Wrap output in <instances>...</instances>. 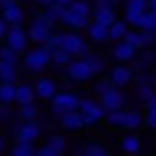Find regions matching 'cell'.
<instances>
[{"mask_svg":"<svg viewBox=\"0 0 156 156\" xmlns=\"http://www.w3.org/2000/svg\"><path fill=\"white\" fill-rule=\"evenodd\" d=\"M103 119H106V124H108L110 129H122V126H124V108H117V110H106Z\"/></svg>","mask_w":156,"mask_h":156,"instance_id":"cell-26","label":"cell"},{"mask_svg":"<svg viewBox=\"0 0 156 156\" xmlns=\"http://www.w3.org/2000/svg\"><path fill=\"white\" fill-rule=\"evenodd\" d=\"M119 147H122L124 154H138V151H140V136H136L133 131H129L126 136H122Z\"/></svg>","mask_w":156,"mask_h":156,"instance_id":"cell-23","label":"cell"},{"mask_svg":"<svg viewBox=\"0 0 156 156\" xmlns=\"http://www.w3.org/2000/svg\"><path fill=\"white\" fill-rule=\"evenodd\" d=\"M16 117H19V119H25V122H34V119H39L37 103H34V101L19 103V108H16Z\"/></svg>","mask_w":156,"mask_h":156,"instance_id":"cell-20","label":"cell"},{"mask_svg":"<svg viewBox=\"0 0 156 156\" xmlns=\"http://www.w3.org/2000/svg\"><path fill=\"white\" fill-rule=\"evenodd\" d=\"M60 126L64 129L67 133H78L83 131V115H80V110H69V112H62L60 115Z\"/></svg>","mask_w":156,"mask_h":156,"instance_id":"cell-13","label":"cell"},{"mask_svg":"<svg viewBox=\"0 0 156 156\" xmlns=\"http://www.w3.org/2000/svg\"><path fill=\"white\" fill-rule=\"evenodd\" d=\"M78 97L76 92H69V90H62V92H55L53 99H51V108H53L55 115H62V112H69V110H78Z\"/></svg>","mask_w":156,"mask_h":156,"instance_id":"cell-8","label":"cell"},{"mask_svg":"<svg viewBox=\"0 0 156 156\" xmlns=\"http://www.w3.org/2000/svg\"><path fill=\"white\" fill-rule=\"evenodd\" d=\"M34 5H39V7H44V5H48V2H53V0H32Z\"/></svg>","mask_w":156,"mask_h":156,"instance_id":"cell-46","label":"cell"},{"mask_svg":"<svg viewBox=\"0 0 156 156\" xmlns=\"http://www.w3.org/2000/svg\"><path fill=\"white\" fill-rule=\"evenodd\" d=\"M51 30H53V25H51L41 14H37L32 21H30V25L25 28V32H28L30 44H44L46 39H48Z\"/></svg>","mask_w":156,"mask_h":156,"instance_id":"cell-9","label":"cell"},{"mask_svg":"<svg viewBox=\"0 0 156 156\" xmlns=\"http://www.w3.org/2000/svg\"><path fill=\"white\" fill-rule=\"evenodd\" d=\"M149 83L154 85V90H156V71H154V73H151V76H149Z\"/></svg>","mask_w":156,"mask_h":156,"instance_id":"cell-47","label":"cell"},{"mask_svg":"<svg viewBox=\"0 0 156 156\" xmlns=\"http://www.w3.org/2000/svg\"><path fill=\"white\" fill-rule=\"evenodd\" d=\"M92 19L99 21V23L110 25L112 21L117 19V16H115V7H110V5H94L92 7Z\"/></svg>","mask_w":156,"mask_h":156,"instance_id":"cell-19","label":"cell"},{"mask_svg":"<svg viewBox=\"0 0 156 156\" xmlns=\"http://www.w3.org/2000/svg\"><path fill=\"white\" fill-rule=\"evenodd\" d=\"M32 87H34V97L41 99V101H51L53 94L60 90L58 87V80L51 78V76H44V73H39V78L32 83Z\"/></svg>","mask_w":156,"mask_h":156,"instance_id":"cell-10","label":"cell"},{"mask_svg":"<svg viewBox=\"0 0 156 156\" xmlns=\"http://www.w3.org/2000/svg\"><path fill=\"white\" fill-rule=\"evenodd\" d=\"M16 2H21V5H23V2H28V0H16Z\"/></svg>","mask_w":156,"mask_h":156,"instance_id":"cell-51","label":"cell"},{"mask_svg":"<svg viewBox=\"0 0 156 156\" xmlns=\"http://www.w3.org/2000/svg\"><path fill=\"white\" fill-rule=\"evenodd\" d=\"M64 76L71 80V83H87V80H92L94 78V73H92V69L85 64V60L78 55V58H71L67 64H64Z\"/></svg>","mask_w":156,"mask_h":156,"instance_id":"cell-6","label":"cell"},{"mask_svg":"<svg viewBox=\"0 0 156 156\" xmlns=\"http://www.w3.org/2000/svg\"><path fill=\"white\" fill-rule=\"evenodd\" d=\"M58 46L64 48L71 58H78V55H83L85 51H90L87 46V39L83 34L78 32V30H58Z\"/></svg>","mask_w":156,"mask_h":156,"instance_id":"cell-3","label":"cell"},{"mask_svg":"<svg viewBox=\"0 0 156 156\" xmlns=\"http://www.w3.org/2000/svg\"><path fill=\"white\" fill-rule=\"evenodd\" d=\"M145 108H151V110H156V92H154V94H151V97L145 101Z\"/></svg>","mask_w":156,"mask_h":156,"instance_id":"cell-43","label":"cell"},{"mask_svg":"<svg viewBox=\"0 0 156 156\" xmlns=\"http://www.w3.org/2000/svg\"><path fill=\"white\" fill-rule=\"evenodd\" d=\"M133 69L131 67H124V62H119L117 67L110 69V76H108V80H110L115 87H126V85L133 83Z\"/></svg>","mask_w":156,"mask_h":156,"instance_id":"cell-12","label":"cell"},{"mask_svg":"<svg viewBox=\"0 0 156 156\" xmlns=\"http://www.w3.org/2000/svg\"><path fill=\"white\" fill-rule=\"evenodd\" d=\"M110 53H112V58H115L117 62H124V64H126V62H131V60L136 58L138 51H133L124 39H119V41H115V46L110 48Z\"/></svg>","mask_w":156,"mask_h":156,"instance_id":"cell-17","label":"cell"},{"mask_svg":"<svg viewBox=\"0 0 156 156\" xmlns=\"http://www.w3.org/2000/svg\"><path fill=\"white\" fill-rule=\"evenodd\" d=\"M9 2H12V0H0V9H2L5 5H9Z\"/></svg>","mask_w":156,"mask_h":156,"instance_id":"cell-49","label":"cell"},{"mask_svg":"<svg viewBox=\"0 0 156 156\" xmlns=\"http://www.w3.org/2000/svg\"><path fill=\"white\" fill-rule=\"evenodd\" d=\"M85 37L94 44H103V41H108V25L90 19V23L85 25Z\"/></svg>","mask_w":156,"mask_h":156,"instance_id":"cell-15","label":"cell"},{"mask_svg":"<svg viewBox=\"0 0 156 156\" xmlns=\"http://www.w3.org/2000/svg\"><path fill=\"white\" fill-rule=\"evenodd\" d=\"M110 87H112V83L108 80V78H99V80H94V85H92V92L97 94V97H101V94H106Z\"/></svg>","mask_w":156,"mask_h":156,"instance_id":"cell-36","label":"cell"},{"mask_svg":"<svg viewBox=\"0 0 156 156\" xmlns=\"http://www.w3.org/2000/svg\"><path fill=\"white\" fill-rule=\"evenodd\" d=\"M126 9L129 12H145V9H149V0H126Z\"/></svg>","mask_w":156,"mask_h":156,"instance_id":"cell-39","label":"cell"},{"mask_svg":"<svg viewBox=\"0 0 156 156\" xmlns=\"http://www.w3.org/2000/svg\"><path fill=\"white\" fill-rule=\"evenodd\" d=\"M53 2H58V5H62V7H67L69 2H71V0H53Z\"/></svg>","mask_w":156,"mask_h":156,"instance_id":"cell-48","label":"cell"},{"mask_svg":"<svg viewBox=\"0 0 156 156\" xmlns=\"http://www.w3.org/2000/svg\"><path fill=\"white\" fill-rule=\"evenodd\" d=\"M140 51H142V55H140V60L136 62L138 71H142V69H147L149 64L156 62V53H154V51H149V48H140Z\"/></svg>","mask_w":156,"mask_h":156,"instance_id":"cell-34","label":"cell"},{"mask_svg":"<svg viewBox=\"0 0 156 156\" xmlns=\"http://www.w3.org/2000/svg\"><path fill=\"white\" fill-rule=\"evenodd\" d=\"M122 39L126 41L129 46H131L133 51H140V48H145V46H142V39H140V30H126Z\"/></svg>","mask_w":156,"mask_h":156,"instance_id":"cell-32","label":"cell"},{"mask_svg":"<svg viewBox=\"0 0 156 156\" xmlns=\"http://www.w3.org/2000/svg\"><path fill=\"white\" fill-rule=\"evenodd\" d=\"M34 149H37V147H34V142H14L9 151H12L14 156H32Z\"/></svg>","mask_w":156,"mask_h":156,"instance_id":"cell-31","label":"cell"},{"mask_svg":"<svg viewBox=\"0 0 156 156\" xmlns=\"http://www.w3.org/2000/svg\"><path fill=\"white\" fill-rule=\"evenodd\" d=\"M138 30H156V12L154 9H145L140 14V19H138Z\"/></svg>","mask_w":156,"mask_h":156,"instance_id":"cell-27","label":"cell"},{"mask_svg":"<svg viewBox=\"0 0 156 156\" xmlns=\"http://www.w3.org/2000/svg\"><path fill=\"white\" fill-rule=\"evenodd\" d=\"M44 142H46V145H51V147H53V149L58 151V156L67 151V138H64V136H60V133H51V136L46 138Z\"/></svg>","mask_w":156,"mask_h":156,"instance_id":"cell-29","label":"cell"},{"mask_svg":"<svg viewBox=\"0 0 156 156\" xmlns=\"http://www.w3.org/2000/svg\"><path fill=\"white\" fill-rule=\"evenodd\" d=\"M129 30V23L126 21H119V19H115L110 25H108V39L110 41H119V39L124 37V32Z\"/></svg>","mask_w":156,"mask_h":156,"instance_id":"cell-24","label":"cell"},{"mask_svg":"<svg viewBox=\"0 0 156 156\" xmlns=\"http://www.w3.org/2000/svg\"><path fill=\"white\" fill-rule=\"evenodd\" d=\"M2 44H7L12 51H16V53H23L25 48L30 46V39H28V32H25L23 23H16V25H9L5 32V39H2Z\"/></svg>","mask_w":156,"mask_h":156,"instance_id":"cell-7","label":"cell"},{"mask_svg":"<svg viewBox=\"0 0 156 156\" xmlns=\"http://www.w3.org/2000/svg\"><path fill=\"white\" fill-rule=\"evenodd\" d=\"M80 58H83V60H85V64H87V67L92 69V73H94V76H97V73H101L103 69H106V60H103L99 53H92V51H85V53L80 55Z\"/></svg>","mask_w":156,"mask_h":156,"instance_id":"cell-22","label":"cell"},{"mask_svg":"<svg viewBox=\"0 0 156 156\" xmlns=\"http://www.w3.org/2000/svg\"><path fill=\"white\" fill-rule=\"evenodd\" d=\"M80 154H85V156H106L108 154V147H103V145H99V142H87V145H83L80 147Z\"/></svg>","mask_w":156,"mask_h":156,"instance_id":"cell-30","label":"cell"},{"mask_svg":"<svg viewBox=\"0 0 156 156\" xmlns=\"http://www.w3.org/2000/svg\"><path fill=\"white\" fill-rule=\"evenodd\" d=\"M7 28H9V23H7V21L2 19V16H0V41L5 39V32H7Z\"/></svg>","mask_w":156,"mask_h":156,"instance_id":"cell-42","label":"cell"},{"mask_svg":"<svg viewBox=\"0 0 156 156\" xmlns=\"http://www.w3.org/2000/svg\"><path fill=\"white\" fill-rule=\"evenodd\" d=\"M140 39H142V46H149L156 41V30H140Z\"/></svg>","mask_w":156,"mask_h":156,"instance_id":"cell-40","label":"cell"},{"mask_svg":"<svg viewBox=\"0 0 156 156\" xmlns=\"http://www.w3.org/2000/svg\"><path fill=\"white\" fill-rule=\"evenodd\" d=\"M69 60H71V55H69L64 48H60V46L51 51V67H62L64 69V64H67Z\"/></svg>","mask_w":156,"mask_h":156,"instance_id":"cell-28","label":"cell"},{"mask_svg":"<svg viewBox=\"0 0 156 156\" xmlns=\"http://www.w3.org/2000/svg\"><path fill=\"white\" fill-rule=\"evenodd\" d=\"M142 122L147 124L149 129H156V110H151V108H147L145 117H142Z\"/></svg>","mask_w":156,"mask_h":156,"instance_id":"cell-41","label":"cell"},{"mask_svg":"<svg viewBox=\"0 0 156 156\" xmlns=\"http://www.w3.org/2000/svg\"><path fill=\"white\" fill-rule=\"evenodd\" d=\"M99 103L103 106V110H117V108H124L126 97H124L122 87H115V85H112L106 94H101V97H99Z\"/></svg>","mask_w":156,"mask_h":156,"instance_id":"cell-11","label":"cell"},{"mask_svg":"<svg viewBox=\"0 0 156 156\" xmlns=\"http://www.w3.org/2000/svg\"><path fill=\"white\" fill-rule=\"evenodd\" d=\"M14 117H16V112L12 110V106H7V103H0V124H9Z\"/></svg>","mask_w":156,"mask_h":156,"instance_id":"cell-38","label":"cell"},{"mask_svg":"<svg viewBox=\"0 0 156 156\" xmlns=\"http://www.w3.org/2000/svg\"><path fill=\"white\" fill-rule=\"evenodd\" d=\"M0 16H2L9 25H16V23H23V21H25V9H23L21 2L12 0L9 5H5L2 9H0Z\"/></svg>","mask_w":156,"mask_h":156,"instance_id":"cell-14","label":"cell"},{"mask_svg":"<svg viewBox=\"0 0 156 156\" xmlns=\"http://www.w3.org/2000/svg\"><path fill=\"white\" fill-rule=\"evenodd\" d=\"M154 85L149 83V80H145V83H138V97H140V101H147V99L154 94Z\"/></svg>","mask_w":156,"mask_h":156,"instance_id":"cell-37","label":"cell"},{"mask_svg":"<svg viewBox=\"0 0 156 156\" xmlns=\"http://www.w3.org/2000/svg\"><path fill=\"white\" fill-rule=\"evenodd\" d=\"M21 78L19 64H9V62H0V83H16Z\"/></svg>","mask_w":156,"mask_h":156,"instance_id":"cell-21","label":"cell"},{"mask_svg":"<svg viewBox=\"0 0 156 156\" xmlns=\"http://www.w3.org/2000/svg\"><path fill=\"white\" fill-rule=\"evenodd\" d=\"M5 149H7V140H5V136L0 133V154H2Z\"/></svg>","mask_w":156,"mask_h":156,"instance_id":"cell-45","label":"cell"},{"mask_svg":"<svg viewBox=\"0 0 156 156\" xmlns=\"http://www.w3.org/2000/svg\"><path fill=\"white\" fill-rule=\"evenodd\" d=\"M119 0H94V5H110V7H115Z\"/></svg>","mask_w":156,"mask_h":156,"instance_id":"cell-44","label":"cell"},{"mask_svg":"<svg viewBox=\"0 0 156 156\" xmlns=\"http://www.w3.org/2000/svg\"><path fill=\"white\" fill-rule=\"evenodd\" d=\"M19 67H23L25 73L30 76H39L51 67V48L46 44H32L21 53Z\"/></svg>","mask_w":156,"mask_h":156,"instance_id":"cell-1","label":"cell"},{"mask_svg":"<svg viewBox=\"0 0 156 156\" xmlns=\"http://www.w3.org/2000/svg\"><path fill=\"white\" fill-rule=\"evenodd\" d=\"M0 62H9V64H19L21 62V55L16 51H12L7 44L0 46Z\"/></svg>","mask_w":156,"mask_h":156,"instance_id":"cell-35","label":"cell"},{"mask_svg":"<svg viewBox=\"0 0 156 156\" xmlns=\"http://www.w3.org/2000/svg\"><path fill=\"white\" fill-rule=\"evenodd\" d=\"M62 12H64L62 5H58V2H48V5L41 7V12H39V14L44 16V19L48 21L53 28H58V25L62 23Z\"/></svg>","mask_w":156,"mask_h":156,"instance_id":"cell-18","label":"cell"},{"mask_svg":"<svg viewBox=\"0 0 156 156\" xmlns=\"http://www.w3.org/2000/svg\"><path fill=\"white\" fill-rule=\"evenodd\" d=\"M34 87H32V83L30 80H16V85H14V103L19 106V103H28V101H34Z\"/></svg>","mask_w":156,"mask_h":156,"instance_id":"cell-16","label":"cell"},{"mask_svg":"<svg viewBox=\"0 0 156 156\" xmlns=\"http://www.w3.org/2000/svg\"><path fill=\"white\" fill-rule=\"evenodd\" d=\"M149 7H151L154 12H156V0H149Z\"/></svg>","mask_w":156,"mask_h":156,"instance_id":"cell-50","label":"cell"},{"mask_svg":"<svg viewBox=\"0 0 156 156\" xmlns=\"http://www.w3.org/2000/svg\"><path fill=\"white\" fill-rule=\"evenodd\" d=\"M9 133L14 142H37L41 136V126L37 124V119L34 122L19 119V122H9Z\"/></svg>","mask_w":156,"mask_h":156,"instance_id":"cell-5","label":"cell"},{"mask_svg":"<svg viewBox=\"0 0 156 156\" xmlns=\"http://www.w3.org/2000/svg\"><path fill=\"white\" fill-rule=\"evenodd\" d=\"M92 7L94 5L90 0H71L62 12V23L60 25L71 30H85V25L92 19Z\"/></svg>","mask_w":156,"mask_h":156,"instance_id":"cell-2","label":"cell"},{"mask_svg":"<svg viewBox=\"0 0 156 156\" xmlns=\"http://www.w3.org/2000/svg\"><path fill=\"white\" fill-rule=\"evenodd\" d=\"M142 115L138 110H124V126L122 129H126V131H136V129H140L142 126Z\"/></svg>","mask_w":156,"mask_h":156,"instance_id":"cell-25","label":"cell"},{"mask_svg":"<svg viewBox=\"0 0 156 156\" xmlns=\"http://www.w3.org/2000/svg\"><path fill=\"white\" fill-rule=\"evenodd\" d=\"M14 85L16 83H0V103H14Z\"/></svg>","mask_w":156,"mask_h":156,"instance_id":"cell-33","label":"cell"},{"mask_svg":"<svg viewBox=\"0 0 156 156\" xmlns=\"http://www.w3.org/2000/svg\"><path fill=\"white\" fill-rule=\"evenodd\" d=\"M78 110H80V115H83V126L85 129H92V126H97V124H101L103 115H106L103 106L97 101V99H92V97H80Z\"/></svg>","mask_w":156,"mask_h":156,"instance_id":"cell-4","label":"cell"}]
</instances>
